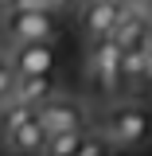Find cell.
Instances as JSON below:
<instances>
[{
	"instance_id": "1",
	"label": "cell",
	"mask_w": 152,
	"mask_h": 156,
	"mask_svg": "<svg viewBox=\"0 0 152 156\" xmlns=\"http://www.w3.org/2000/svg\"><path fill=\"white\" fill-rule=\"evenodd\" d=\"M105 136L113 140L121 152H133V148H144L152 140V109L140 105V101H125L117 105L113 113L105 117Z\"/></svg>"
},
{
	"instance_id": "5",
	"label": "cell",
	"mask_w": 152,
	"mask_h": 156,
	"mask_svg": "<svg viewBox=\"0 0 152 156\" xmlns=\"http://www.w3.org/2000/svg\"><path fill=\"white\" fill-rule=\"evenodd\" d=\"M35 117L43 121L47 133H70V129H86V109L74 98H51L47 105H39Z\"/></svg>"
},
{
	"instance_id": "10",
	"label": "cell",
	"mask_w": 152,
	"mask_h": 156,
	"mask_svg": "<svg viewBox=\"0 0 152 156\" xmlns=\"http://www.w3.org/2000/svg\"><path fill=\"white\" fill-rule=\"evenodd\" d=\"M113 148H117V144L109 140V136H97V133H90L78 156H113Z\"/></svg>"
},
{
	"instance_id": "7",
	"label": "cell",
	"mask_w": 152,
	"mask_h": 156,
	"mask_svg": "<svg viewBox=\"0 0 152 156\" xmlns=\"http://www.w3.org/2000/svg\"><path fill=\"white\" fill-rule=\"evenodd\" d=\"M55 98V74H31V78H16V98L12 101H23V105H47Z\"/></svg>"
},
{
	"instance_id": "14",
	"label": "cell",
	"mask_w": 152,
	"mask_h": 156,
	"mask_svg": "<svg viewBox=\"0 0 152 156\" xmlns=\"http://www.w3.org/2000/svg\"><path fill=\"white\" fill-rule=\"evenodd\" d=\"M70 4H90V0H70Z\"/></svg>"
},
{
	"instance_id": "11",
	"label": "cell",
	"mask_w": 152,
	"mask_h": 156,
	"mask_svg": "<svg viewBox=\"0 0 152 156\" xmlns=\"http://www.w3.org/2000/svg\"><path fill=\"white\" fill-rule=\"evenodd\" d=\"M19 8H27V12H39V8H51V4H47V0H19ZM16 8V12H19Z\"/></svg>"
},
{
	"instance_id": "9",
	"label": "cell",
	"mask_w": 152,
	"mask_h": 156,
	"mask_svg": "<svg viewBox=\"0 0 152 156\" xmlns=\"http://www.w3.org/2000/svg\"><path fill=\"white\" fill-rule=\"evenodd\" d=\"M148 47H140V51H125V86L133 90V86H144L148 82Z\"/></svg>"
},
{
	"instance_id": "2",
	"label": "cell",
	"mask_w": 152,
	"mask_h": 156,
	"mask_svg": "<svg viewBox=\"0 0 152 156\" xmlns=\"http://www.w3.org/2000/svg\"><path fill=\"white\" fill-rule=\"evenodd\" d=\"M90 82L101 98H113L125 86V51L117 39H101L90 51Z\"/></svg>"
},
{
	"instance_id": "6",
	"label": "cell",
	"mask_w": 152,
	"mask_h": 156,
	"mask_svg": "<svg viewBox=\"0 0 152 156\" xmlns=\"http://www.w3.org/2000/svg\"><path fill=\"white\" fill-rule=\"evenodd\" d=\"M12 70L19 78L55 74V47L51 43H16L12 47Z\"/></svg>"
},
{
	"instance_id": "3",
	"label": "cell",
	"mask_w": 152,
	"mask_h": 156,
	"mask_svg": "<svg viewBox=\"0 0 152 156\" xmlns=\"http://www.w3.org/2000/svg\"><path fill=\"white\" fill-rule=\"evenodd\" d=\"M58 35V12L55 8H39V12H27L19 8L8 16V39L12 47L16 43H51Z\"/></svg>"
},
{
	"instance_id": "12",
	"label": "cell",
	"mask_w": 152,
	"mask_h": 156,
	"mask_svg": "<svg viewBox=\"0 0 152 156\" xmlns=\"http://www.w3.org/2000/svg\"><path fill=\"white\" fill-rule=\"evenodd\" d=\"M0 8H4V16H12V12L19 8V0H0Z\"/></svg>"
},
{
	"instance_id": "4",
	"label": "cell",
	"mask_w": 152,
	"mask_h": 156,
	"mask_svg": "<svg viewBox=\"0 0 152 156\" xmlns=\"http://www.w3.org/2000/svg\"><path fill=\"white\" fill-rule=\"evenodd\" d=\"M129 12V4L125 0H90V4H82V35L90 39V43H101V39H113L117 23L125 20Z\"/></svg>"
},
{
	"instance_id": "15",
	"label": "cell",
	"mask_w": 152,
	"mask_h": 156,
	"mask_svg": "<svg viewBox=\"0 0 152 156\" xmlns=\"http://www.w3.org/2000/svg\"><path fill=\"white\" fill-rule=\"evenodd\" d=\"M148 47H152V35H148Z\"/></svg>"
},
{
	"instance_id": "8",
	"label": "cell",
	"mask_w": 152,
	"mask_h": 156,
	"mask_svg": "<svg viewBox=\"0 0 152 156\" xmlns=\"http://www.w3.org/2000/svg\"><path fill=\"white\" fill-rule=\"evenodd\" d=\"M86 129H70V133H51L47 136V152L43 156H78L86 144Z\"/></svg>"
},
{
	"instance_id": "13",
	"label": "cell",
	"mask_w": 152,
	"mask_h": 156,
	"mask_svg": "<svg viewBox=\"0 0 152 156\" xmlns=\"http://www.w3.org/2000/svg\"><path fill=\"white\" fill-rule=\"evenodd\" d=\"M47 4H51L55 12H62V8H70V0H47Z\"/></svg>"
}]
</instances>
